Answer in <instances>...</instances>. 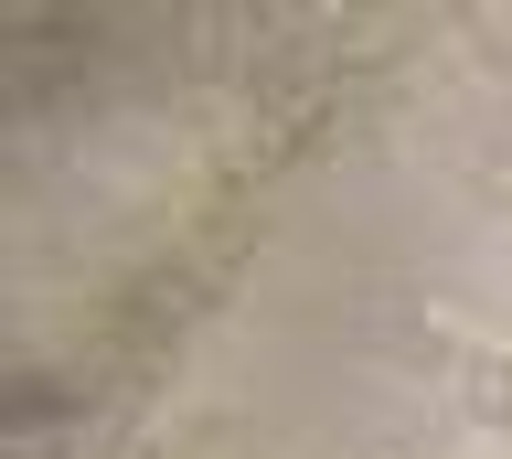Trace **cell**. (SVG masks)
Here are the masks:
<instances>
[{
  "mask_svg": "<svg viewBox=\"0 0 512 459\" xmlns=\"http://www.w3.org/2000/svg\"><path fill=\"white\" fill-rule=\"evenodd\" d=\"M459 406H470L491 438H512V353H470V374H459Z\"/></svg>",
  "mask_w": 512,
  "mask_h": 459,
  "instance_id": "6da1fadb",
  "label": "cell"
},
{
  "mask_svg": "<svg viewBox=\"0 0 512 459\" xmlns=\"http://www.w3.org/2000/svg\"><path fill=\"white\" fill-rule=\"evenodd\" d=\"M470 193H480V203H502V214H512V161H502V150H491V161H470Z\"/></svg>",
  "mask_w": 512,
  "mask_h": 459,
  "instance_id": "7a4b0ae2",
  "label": "cell"
},
{
  "mask_svg": "<svg viewBox=\"0 0 512 459\" xmlns=\"http://www.w3.org/2000/svg\"><path fill=\"white\" fill-rule=\"evenodd\" d=\"M384 459H406V449H384Z\"/></svg>",
  "mask_w": 512,
  "mask_h": 459,
  "instance_id": "3957f363",
  "label": "cell"
}]
</instances>
